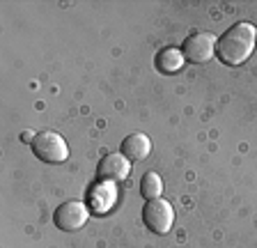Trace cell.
Returning <instances> with one entry per match:
<instances>
[{"label":"cell","instance_id":"cell-1","mask_svg":"<svg viewBox=\"0 0 257 248\" xmlns=\"http://www.w3.org/2000/svg\"><path fill=\"white\" fill-rule=\"evenodd\" d=\"M255 46H257V28L248 21H241L234 23L232 28H227L218 37L216 55H218L223 65L239 67L252 55Z\"/></svg>","mask_w":257,"mask_h":248},{"label":"cell","instance_id":"cell-2","mask_svg":"<svg viewBox=\"0 0 257 248\" xmlns=\"http://www.w3.org/2000/svg\"><path fill=\"white\" fill-rule=\"evenodd\" d=\"M32 152L44 163H62L69 159V145L55 131H39L32 141Z\"/></svg>","mask_w":257,"mask_h":248},{"label":"cell","instance_id":"cell-3","mask_svg":"<svg viewBox=\"0 0 257 248\" xmlns=\"http://www.w3.org/2000/svg\"><path fill=\"white\" fill-rule=\"evenodd\" d=\"M216 44L218 37L214 33H193L184 39L182 53L191 65H204L216 55Z\"/></svg>","mask_w":257,"mask_h":248},{"label":"cell","instance_id":"cell-4","mask_svg":"<svg viewBox=\"0 0 257 248\" xmlns=\"http://www.w3.org/2000/svg\"><path fill=\"white\" fill-rule=\"evenodd\" d=\"M143 221L154 234H168L175 225V209L163 198L147 200V205L143 207Z\"/></svg>","mask_w":257,"mask_h":248},{"label":"cell","instance_id":"cell-5","mask_svg":"<svg viewBox=\"0 0 257 248\" xmlns=\"http://www.w3.org/2000/svg\"><path fill=\"white\" fill-rule=\"evenodd\" d=\"M90 207L80 200H69V202H62V205L55 209L53 221L58 225V230L62 232H76L87 223L90 218Z\"/></svg>","mask_w":257,"mask_h":248},{"label":"cell","instance_id":"cell-6","mask_svg":"<svg viewBox=\"0 0 257 248\" xmlns=\"http://www.w3.org/2000/svg\"><path fill=\"white\" fill-rule=\"evenodd\" d=\"M117 186H115V182H106V179H99V182L94 184L90 189V195H87V200H90V209L94 211V214H108V211L115 207V202H117Z\"/></svg>","mask_w":257,"mask_h":248},{"label":"cell","instance_id":"cell-7","mask_svg":"<svg viewBox=\"0 0 257 248\" xmlns=\"http://www.w3.org/2000/svg\"><path fill=\"white\" fill-rule=\"evenodd\" d=\"M96 175L106 182H124L131 175V161L124 154H106L96 166Z\"/></svg>","mask_w":257,"mask_h":248},{"label":"cell","instance_id":"cell-8","mask_svg":"<svg viewBox=\"0 0 257 248\" xmlns=\"http://www.w3.org/2000/svg\"><path fill=\"white\" fill-rule=\"evenodd\" d=\"M150 152H152V141L145 134H131L122 141V154L131 163L145 161L150 157Z\"/></svg>","mask_w":257,"mask_h":248},{"label":"cell","instance_id":"cell-9","mask_svg":"<svg viewBox=\"0 0 257 248\" xmlns=\"http://www.w3.org/2000/svg\"><path fill=\"white\" fill-rule=\"evenodd\" d=\"M184 65H186V58H184L182 49H161L156 53V67H159L161 74H177V71H182Z\"/></svg>","mask_w":257,"mask_h":248},{"label":"cell","instance_id":"cell-10","mask_svg":"<svg viewBox=\"0 0 257 248\" xmlns=\"http://www.w3.org/2000/svg\"><path fill=\"white\" fill-rule=\"evenodd\" d=\"M140 193H143L145 200H156L163 193V179L156 173H145L143 179H140Z\"/></svg>","mask_w":257,"mask_h":248},{"label":"cell","instance_id":"cell-11","mask_svg":"<svg viewBox=\"0 0 257 248\" xmlns=\"http://www.w3.org/2000/svg\"><path fill=\"white\" fill-rule=\"evenodd\" d=\"M35 136H37V134H32V131H23V138H21V141H26V143H30V145H32Z\"/></svg>","mask_w":257,"mask_h":248}]
</instances>
